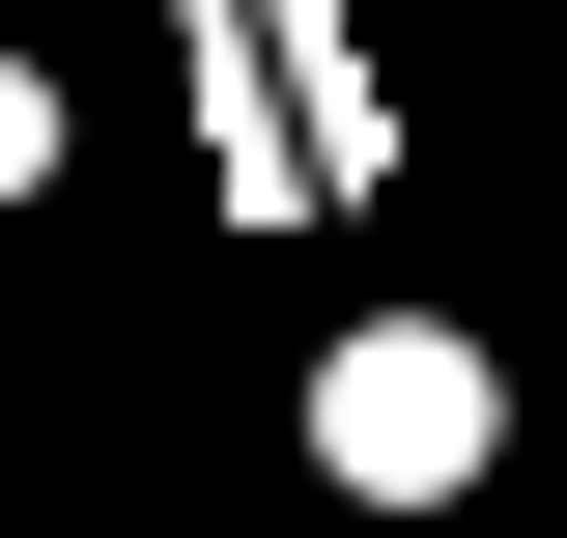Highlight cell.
Masks as SVG:
<instances>
[{
    "mask_svg": "<svg viewBox=\"0 0 567 538\" xmlns=\"http://www.w3.org/2000/svg\"><path fill=\"white\" fill-rule=\"evenodd\" d=\"M312 425H341V482H398V510H425V482L483 454V369H454V340H341V397H312Z\"/></svg>",
    "mask_w": 567,
    "mask_h": 538,
    "instance_id": "1",
    "label": "cell"
},
{
    "mask_svg": "<svg viewBox=\"0 0 567 538\" xmlns=\"http://www.w3.org/2000/svg\"><path fill=\"white\" fill-rule=\"evenodd\" d=\"M29 142H58V114H29V85H0V199H29Z\"/></svg>",
    "mask_w": 567,
    "mask_h": 538,
    "instance_id": "2",
    "label": "cell"
}]
</instances>
